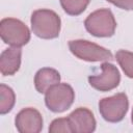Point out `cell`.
<instances>
[{
    "mask_svg": "<svg viewBox=\"0 0 133 133\" xmlns=\"http://www.w3.org/2000/svg\"><path fill=\"white\" fill-rule=\"evenodd\" d=\"M31 29L33 33L43 39H53L58 37L61 28L60 17L51 9L41 8L32 12Z\"/></svg>",
    "mask_w": 133,
    "mask_h": 133,
    "instance_id": "1",
    "label": "cell"
},
{
    "mask_svg": "<svg viewBox=\"0 0 133 133\" xmlns=\"http://www.w3.org/2000/svg\"><path fill=\"white\" fill-rule=\"evenodd\" d=\"M84 26L96 37H110L115 32L116 21L109 8H100L88 15Z\"/></svg>",
    "mask_w": 133,
    "mask_h": 133,
    "instance_id": "2",
    "label": "cell"
},
{
    "mask_svg": "<svg viewBox=\"0 0 133 133\" xmlns=\"http://www.w3.org/2000/svg\"><path fill=\"white\" fill-rule=\"evenodd\" d=\"M69 49L77 58L88 62L107 61L113 59V55L108 49L86 39L70 41Z\"/></svg>",
    "mask_w": 133,
    "mask_h": 133,
    "instance_id": "3",
    "label": "cell"
},
{
    "mask_svg": "<svg viewBox=\"0 0 133 133\" xmlns=\"http://www.w3.org/2000/svg\"><path fill=\"white\" fill-rule=\"evenodd\" d=\"M0 35L2 41L11 47H22L30 41L29 28L16 18H4L1 20Z\"/></svg>",
    "mask_w": 133,
    "mask_h": 133,
    "instance_id": "4",
    "label": "cell"
},
{
    "mask_svg": "<svg viewBox=\"0 0 133 133\" xmlns=\"http://www.w3.org/2000/svg\"><path fill=\"white\" fill-rule=\"evenodd\" d=\"M75 100V91L68 83H57L45 92V104L47 108L55 113L68 110Z\"/></svg>",
    "mask_w": 133,
    "mask_h": 133,
    "instance_id": "5",
    "label": "cell"
},
{
    "mask_svg": "<svg viewBox=\"0 0 133 133\" xmlns=\"http://www.w3.org/2000/svg\"><path fill=\"white\" fill-rule=\"evenodd\" d=\"M129 108V100L125 92H118L114 96L103 98L99 102V111L101 116L108 123L121 122Z\"/></svg>",
    "mask_w": 133,
    "mask_h": 133,
    "instance_id": "6",
    "label": "cell"
},
{
    "mask_svg": "<svg viewBox=\"0 0 133 133\" xmlns=\"http://www.w3.org/2000/svg\"><path fill=\"white\" fill-rule=\"evenodd\" d=\"M101 74L88 77L89 85L99 91H110L117 87L121 81V74L117 68L114 64L105 61L101 64Z\"/></svg>",
    "mask_w": 133,
    "mask_h": 133,
    "instance_id": "7",
    "label": "cell"
},
{
    "mask_svg": "<svg viewBox=\"0 0 133 133\" xmlns=\"http://www.w3.org/2000/svg\"><path fill=\"white\" fill-rule=\"evenodd\" d=\"M43 116L32 107L22 109L15 118V125L20 133H38L43 129Z\"/></svg>",
    "mask_w": 133,
    "mask_h": 133,
    "instance_id": "8",
    "label": "cell"
},
{
    "mask_svg": "<svg viewBox=\"0 0 133 133\" xmlns=\"http://www.w3.org/2000/svg\"><path fill=\"white\" fill-rule=\"evenodd\" d=\"M73 133H91L96 130L94 113L86 107H78L68 116Z\"/></svg>",
    "mask_w": 133,
    "mask_h": 133,
    "instance_id": "9",
    "label": "cell"
},
{
    "mask_svg": "<svg viewBox=\"0 0 133 133\" xmlns=\"http://www.w3.org/2000/svg\"><path fill=\"white\" fill-rule=\"evenodd\" d=\"M21 47H10L5 49L0 55V72L3 76L15 75L21 66Z\"/></svg>",
    "mask_w": 133,
    "mask_h": 133,
    "instance_id": "10",
    "label": "cell"
},
{
    "mask_svg": "<svg viewBox=\"0 0 133 133\" xmlns=\"http://www.w3.org/2000/svg\"><path fill=\"white\" fill-rule=\"evenodd\" d=\"M60 82V74L52 68H42L34 76V86L39 94H45L51 86Z\"/></svg>",
    "mask_w": 133,
    "mask_h": 133,
    "instance_id": "11",
    "label": "cell"
},
{
    "mask_svg": "<svg viewBox=\"0 0 133 133\" xmlns=\"http://www.w3.org/2000/svg\"><path fill=\"white\" fill-rule=\"evenodd\" d=\"M16 103V95L11 87L0 84V114L4 115L11 111Z\"/></svg>",
    "mask_w": 133,
    "mask_h": 133,
    "instance_id": "12",
    "label": "cell"
},
{
    "mask_svg": "<svg viewBox=\"0 0 133 133\" xmlns=\"http://www.w3.org/2000/svg\"><path fill=\"white\" fill-rule=\"evenodd\" d=\"M115 59L122 68L125 75L133 79V52L128 50H118L115 53Z\"/></svg>",
    "mask_w": 133,
    "mask_h": 133,
    "instance_id": "13",
    "label": "cell"
},
{
    "mask_svg": "<svg viewBox=\"0 0 133 133\" xmlns=\"http://www.w3.org/2000/svg\"><path fill=\"white\" fill-rule=\"evenodd\" d=\"M90 0H59L63 10L70 16L81 15L89 4Z\"/></svg>",
    "mask_w": 133,
    "mask_h": 133,
    "instance_id": "14",
    "label": "cell"
},
{
    "mask_svg": "<svg viewBox=\"0 0 133 133\" xmlns=\"http://www.w3.org/2000/svg\"><path fill=\"white\" fill-rule=\"evenodd\" d=\"M49 132L50 133H60V132L73 133L68 117H59V118L53 119L49 126Z\"/></svg>",
    "mask_w": 133,
    "mask_h": 133,
    "instance_id": "15",
    "label": "cell"
},
{
    "mask_svg": "<svg viewBox=\"0 0 133 133\" xmlns=\"http://www.w3.org/2000/svg\"><path fill=\"white\" fill-rule=\"evenodd\" d=\"M118 8L125 10H133V0H106Z\"/></svg>",
    "mask_w": 133,
    "mask_h": 133,
    "instance_id": "16",
    "label": "cell"
},
{
    "mask_svg": "<svg viewBox=\"0 0 133 133\" xmlns=\"http://www.w3.org/2000/svg\"><path fill=\"white\" fill-rule=\"evenodd\" d=\"M132 116H131V121H132V123H133V109H132V114H131Z\"/></svg>",
    "mask_w": 133,
    "mask_h": 133,
    "instance_id": "17",
    "label": "cell"
}]
</instances>
